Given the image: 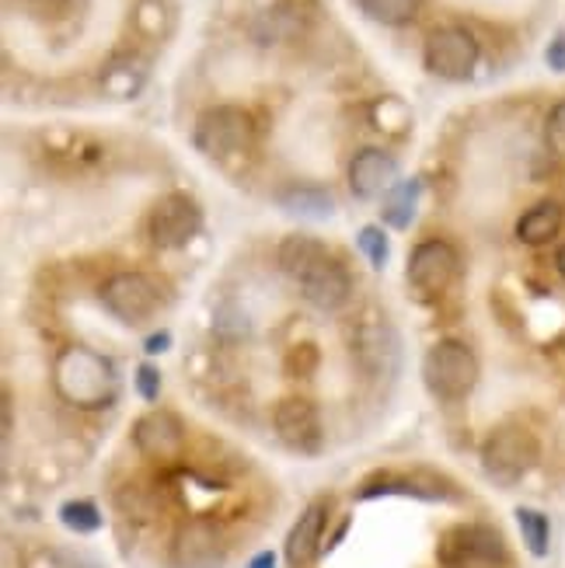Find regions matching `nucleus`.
Returning a JSON list of instances; mask_svg holds the SVG:
<instances>
[{
  "label": "nucleus",
  "mask_w": 565,
  "mask_h": 568,
  "mask_svg": "<svg viewBox=\"0 0 565 568\" xmlns=\"http://www.w3.org/2000/svg\"><path fill=\"white\" fill-rule=\"evenodd\" d=\"M53 387L67 405L94 412L115 402L119 377L102 353L88 349V345H67L53 363Z\"/></svg>",
  "instance_id": "obj_1"
},
{
  "label": "nucleus",
  "mask_w": 565,
  "mask_h": 568,
  "mask_svg": "<svg viewBox=\"0 0 565 568\" xmlns=\"http://www.w3.org/2000/svg\"><path fill=\"white\" fill-rule=\"evenodd\" d=\"M200 154L216 161V164H228L234 158H244L252 151L255 143V122L252 115L238 109V105H213L206 109L200 119H195V133H192Z\"/></svg>",
  "instance_id": "obj_2"
},
{
  "label": "nucleus",
  "mask_w": 565,
  "mask_h": 568,
  "mask_svg": "<svg viewBox=\"0 0 565 568\" xmlns=\"http://www.w3.org/2000/svg\"><path fill=\"white\" fill-rule=\"evenodd\" d=\"M423 381L440 402L468 398L478 384V356L472 353V345H464L457 338L436 342L423 359Z\"/></svg>",
  "instance_id": "obj_3"
},
{
  "label": "nucleus",
  "mask_w": 565,
  "mask_h": 568,
  "mask_svg": "<svg viewBox=\"0 0 565 568\" xmlns=\"http://www.w3.org/2000/svg\"><path fill=\"white\" fill-rule=\"evenodd\" d=\"M478 57H482L478 39L468 29H461V24H447V29L430 32L423 49L426 70L440 81H468L478 67Z\"/></svg>",
  "instance_id": "obj_4"
},
{
  "label": "nucleus",
  "mask_w": 565,
  "mask_h": 568,
  "mask_svg": "<svg viewBox=\"0 0 565 568\" xmlns=\"http://www.w3.org/2000/svg\"><path fill=\"white\" fill-rule=\"evenodd\" d=\"M534 464H537V439L524 426H500L482 447L485 475L500 485L521 481Z\"/></svg>",
  "instance_id": "obj_5"
},
{
  "label": "nucleus",
  "mask_w": 565,
  "mask_h": 568,
  "mask_svg": "<svg viewBox=\"0 0 565 568\" xmlns=\"http://www.w3.org/2000/svg\"><path fill=\"white\" fill-rule=\"evenodd\" d=\"M203 231V210L185 192H168L151 206L147 216V234L158 248H185V244Z\"/></svg>",
  "instance_id": "obj_6"
},
{
  "label": "nucleus",
  "mask_w": 565,
  "mask_h": 568,
  "mask_svg": "<svg viewBox=\"0 0 565 568\" xmlns=\"http://www.w3.org/2000/svg\"><path fill=\"white\" fill-rule=\"evenodd\" d=\"M102 304L122 325H143V321H151L158 314L161 290L143 273H115L102 286Z\"/></svg>",
  "instance_id": "obj_7"
},
{
  "label": "nucleus",
  "mask_w": 565,
  "mask_h": 568,
  "mask_svg": "<svg viewBox=\"0 0 565 568\" xmlns=\"http://www.w3.org/2000/svg\"><path fill=\"white\" fill-rule=\"evenodd\" d=\"M457 273H461V258L454 252V244L440 241V237L415 244L408 255V268H405L412 290L423 296H440L457 280Z\"/></svg>",
  "instance_id": "obj_8"
},
{
  "label": "nucleus",
  "mask_w": 565,
  "mask_h": 568,
  "mask_svg": "<svg viewBox=\"0 0 565 568\" xmlns=\"http://www.w3.org/2000/svg\"><path fill=\"white\" fill-rule=\"evenodd\" d=\"M133 447L147 457V460H158V464H171L179 460L185 450V426L175 412H164L154 408L140 415L133 423Z\"/></svg>",
  "instance_id": "obj_9"
},
{
  "label": "nucleus",
  "mask_w": 565,
  "mask_h": 568,
  "mask_svg": "<svg viewBox=\"0 0 565 568\" xmlns=\"http://www.w3.org/2000/svg\"><path fill=\"white\" fill-rule=\"evenodd\" d=\"M273 429L297 454H317L322 447V415L307 398H286L273 412Z\"/></svg>",
  "instance_id": "obj_10"
},
{
  "label": "nucleus",
  "mask_w": 565,
  "mask_h": 568,
  "mask_svg": "<svg viewBox=\"0 0 565 568\" xmlns=\"http://www.w3.org/2000/svg\"><path fill=\"white\" fill-rule=\"evenodd\" d=\"M398 185V161L381 146H363L350 161V189L356 200H381Z\"/></svg>",
  "instance_id": "obj_11"
},
{
  "label": "nucleus",
  "mask_w": 565,
  "mask_h": 568,
  "mask_svg": "<svg viewBox=\"0 0 565 568\" xmlns=\"http://www.w3.org/2000/svg\"><path fill=\"white\" fill-rule=\"evenodd\" d=\"M297 286L304 293V301L317 311H339V307H346L353 296V280L346 273V265L335 262L332 255L317 262Z\"/></svg>",
  "instance_id": "obj_12"
},
{
  "label": "nucleus",
  "mask_w": 565,
  "mask_h": 568,
  "mask_svg": "<svg viewBox=\"0 0 565 568\" xmlns=\"http://www.w3.org/2000/svg\"><path fill=\"white\" fill-rule=\"evenodd\" d=\"M171 555H175L179 568H220L228 558V548L213 524H185L175 534Z\"/></svg>",
  "instance_id": "obj_13"
},
{
  "label": "nucleus",
  "mask_w": 565,
  "mask_h": 568,
  "mask_svg": "<svg viewBox=\"0 0 565 568\" xmlns=\"http://www.w3.org/2000/svg\"><path fill=\"white\" fill-rule=\"evenodd\" d=\"M329 527V506L325 503H311L297 524L290 527L286 545H283V558L290 568H307L317 558V548H322V534Z\"/></svg>",
  "instance_id": "obj_14"
},
{
  "label": "nucleus",
  "mask_w": 565,
  "mask_h": 568,
  "mask_svg": "<svg viewBox=\"0 0 565 568\" xmlns=\"http://www.w3.org/2000/svg\"><path fill=\"white\" fill-rule=\"evenodd\" d=\"M325 255H329V248L317 237H311V234H290V237L280 241L276 262H280V268L293 283H301Z\"/></svg>",
  "instance_id": "obj_15"
},
{
  "label": "nucleus",
  "mask_w": 565,
  "mask_h": 568,
  "mask_svg": "<svg viewBox=\"0 0 565 568\" xmlns=\"http://www.w3.org/2000/svg\"><path fill=\"white\" fill-rule=\"evenodd\" d=\"M562 220H565V213H562L558 203H552V200H548V203H537V206H531V210L517 220V237H521L524 244H548V241L558 237Z\"/></svg>",
  "instance_id": "obj_16"
},
{
  "label": "nucleus",
  "mask_w": 565,
  "mask_h": 568,
  "mask_svg": "<svg viewBox=\"0 0 565 568\" xmlns=\"http://www.w3.org/2000/svg\"><path fill=\"white\" fill-rule=\"evenodd\" d=\"M420 195H423V182L420 179H408L398 182L384 195V220L395 231H408V224L415 220V210H420Z\"/></svg>",
  "instance_id": "obj_17"
},
{
  "label": "nucleus",
  "mask_w": 565,
  "mask_h": 568,
  "mask_svg": "<svg viewBox=\"0 0 565 568\" xmlns=\"http://www.w3.org/2000/svg\"><path fill=\"white\" fill-rule=\"evenodd\" d=\"M420 4L423 0H360V11L377 24L398 29V24H408L415 14H420Z\"/></svg>",
  "instance_id": "obj_18"
},
{
  "label": "nucleus",
  "mask_w": 565,
  "mask_h": 568,
  "mask_svg": "<svg viewBox=\"0 0 565 568\" xmlns=\"http://www.w3.org/2000/svg\"><path fill=\"white\" fill-rule=\"evenodd\" d=\"M513 516H517V527H521V537H524L527 551L534 558H545L548 555V545H552V524H548V516L537 513V509H527V506H521Z\"/></svg>",
  "instance_id": "obj_19"
},
{
  "label": "nucleus",
  "mask_w": 565,
  "mask_h": 568,
  "mask_svg": "<svg viewBox=\"0 0 565 568\" xmlns=\"http://www.w3.org/2000/svg\"><path fill=\"white\" fill-rule=\"evenodd\" d=\"M280 203L297 216H332L335 210V200L322 189H290Z\"/></svg>",
  "instance_id": "obj_20"
},
{
  "label": "nucleus",
  "mask_w": 565,
  "mask_h": 568,
  "mask_svg": "<svg viewBox=\"0 0 565 568\" xmlns=\"http://www.w3.org/2000/svg\"><path fill=\"white\" fill-rule=\"evenodd\" d=\"M60 520L73 534H94L98 527H102V513H98V506L88 499H73V503L60 506Z\"/></svg>",
  "instance_id": "obj_21"
},
{
  "label": "nucleus",
  "mask_w": 565,
  "mask_h": 568,
  "mask_svg": "<svg viewBox=\"0 0 565 568\" xmlns=\"http://www.w3.org/2000/svg\"><path fill=\"white\" fill-rule=\"evenodd\" d=\"M356 244H360V252L366 255V262H371L374 268H384V262H387V234L377 224L363 227Z\"/></svg>",
  "instance_id": "obj_22"
},
{
  "label": "nucleus",
  "mask_w": 565,
  "mask_h": 568,
  "mask_svg": "<svg viewBox=\"0 0 565 568\" xmlns=\"http://www.w3.org/2000/svg\"><path fill=\"white\" fill-rule=\"evenodd\" d=\"M545 143L555 158H565V98L545 119Z\"/></svg>",
  "instance_id": "obj_23"
},
{
  "label": "nucleus",
  "mask_w": 565,
  "mask_h": 568,
  "mask_svg": "<svg viewBox=\"0 0 565 568\" xmlns=\"http://www.w3.org/2000/svg\"><path fill=\"white\" fill-rule=\"evenodd\" d=\"M137 390H140L143 402H158V394H161V369L151 366V363L137 366Z\"/></svg>",
  "instance_id": "obj_24"
},
{
  "label": "nucleus",
  "mask_w": 565,
  "mask_h": 568,
  "mask_svg": "<svg viewBox=\"0 0 565 568\" xmlns=\"http://www.w3.org/2000/svg\"><path fill=\"white\" fill-rule=\"evenodd\" d=\"M545 63L555 70V73H565V32H558L548 49H545Z\"/></svg>",
  "instance_id": "obj_25"
},
{
  "label": "nucleus",
  "mask_w": 565,
  "mask_h": 568,
  "mask_svg": "<svg viewBox=\"0 0 565 568\" xmlns=\"http://www.w3.org/2000/svg\"><path fill=\"white\" fill-rule=\"evenodd\" d=\"M168 332H161V335H151L147 338V353H161V349H168Z\"/></svg>",
  "instance_id": "obj_26"
},
{
  "label": "nucleus",
  "mask_w": 565,
  "mask_h": 568,
  "mask_svg": "<svg viewBox=\"0 0 565 568\" xmlns=\"http://www.w3.org/2000/svg\"><path fill=\"white\" fill-rule=\"evenodd\" d=\"M249 568H276V555H273V551H262V555L252 558Z\"/></svg>",
  "instance_id": "obj_27"
},
{
  "label": "nucleus",
  "mask_w": 565,
  "mask_h": 568,
  "mask_svg": "<svg viewBox=\"0 0 565 568\" xmlns=\"http://www.w3.org/2000/svg\"><path fill=\"white\" fill-rule=\"evenodd\" d=\"M60 568H94V565L84 561L81 555H73V558H60Z\"/></svg>",
  "instance_id": "obj_28"
},
{
  "label": "nucleus",
  "mask_w": 565,
  "mask_h": 568,
  "mask_svg": "<svg viewBox=\"0 0 565 568\" xmlns=\"http://www.w3.org/2000/svg\"><path fill=\"white\" fill-rule=\"evenodd\" d=\"M555 265H558V273L565 276V244H562V248H558V255H555Z\"/></svg>",
  "instance_id": "obj_29"
},
{
  "label": "nucleus",
  "mask_w": 565,
  "mask_h": 568,
  "mask_svg": "<svg viewBox=\"0 0 565 568\" xmlns=\"http://www.w3.org/2000/svg\"><path fill=\"white\" fill-rule=\"evenodd\" d=\"M36 4H60V0H36Z\"/></svg>",
  "instance_id": "obj_30"
}]
</instances>
